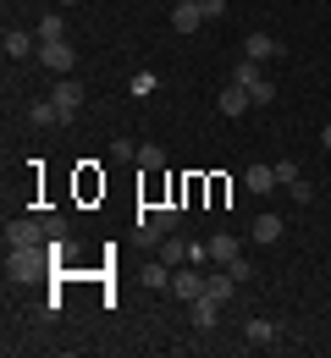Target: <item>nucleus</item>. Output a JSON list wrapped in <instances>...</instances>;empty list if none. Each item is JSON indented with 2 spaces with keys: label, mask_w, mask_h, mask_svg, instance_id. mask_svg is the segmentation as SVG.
Here are the masks:
<instances>
[{
  "label": "nucleus",
  "mask_w": 331,
  "mask_h": 358,
  "mask_svg": "<svg viewBox=\"0 0 331 358\" xmlns=\"http://www.w3.org/2000/svg\"><path fill=\"white\" fill-rule=\"evenodd\" d=\"M321 143H326V149H331V127H321Z\"/></svg>",
  "instance_id": "nucleus-25"
},
{
  "label": "nucleus",
  "mask_w": 331,
  "mask_h": 358,
  "mask_svg": "<svg viewBox=\"0 0 331 358\" xmlns=\"http://www.w3.org/2000/svg\"><path fill=\"white\" fill-rule=\"evenodd\" d=\"M155 259H166V265H183V259H193V243H183V237H160Z\"/></svg>",
  "instance_id": "nucleus-13"
},
{
  "label": "nucleus",
  "mask_w": 331,
  "mask_h": 358,
  "mask_svg": "<svg viewBox=\"0 0 331 358\" xmlns=\"http://www.w3.org/2000/svg\"><path fill=\"white\" fill-rule=\"evenodd\" d=\"M199 22H204V6H199V0H177V6H171V28H177V34H193Z\"/></svg>",
  "instance_id": "nucleus-7"
},
{
  "label": "nucleus",
  "mask_w": 331,
  "mask_h": 358,
  "mask_svg": "<svg viewBox=\"0 0 331 358\" xmlns=\"http://www.w3.org/2000/svg\"><path fill=\"white\" fill-rule=\"evenodd\" d=\"M50 99H55V116H61V127H66V122L83 110V83H72V78H55V94H50Z\"/></svg>",
  "instance_id": "nucleus-3"
},
{
  "label": "nucleus",
  "mask_w": 331,
  "mask_h": 358,
  "mask_svg": "<svg viewBox=\"0 0 331 358\" xmlns=\"http://www.w3.org/2000/svg\"><path fill=\"white\" fill-rule=\"evenodd\" d=\"M276 182L293 187V182H298V160H276Z\"/></svg>",
  "instance_id": "nucleus-22"
},
{
  "label": "nucleus",
  "mask_w": 331,
  "mask_h": 358,
  "mask_svg": "<svg viewBox=\"0 0 331 358\" xmlns=\"http://www.w3.org/2000/svg\"><path fill=\"white\" fill-rule=\"evenodd\" d=\"M39 66H45V72H55V78H72L78 50L66 45V39H50V45H39Z\"/></svg>",
  "instance_id": "nucleus-2"
},
{
  "label": "nucleus",
  "mask_w": 331,
  "mask_h": 358,
  "mask_svg": "<svg viewBox=\"0 0 331 358\" xmlns=\"http://www.w3.org/2000/svg\"><path fill=\"white\" fill-rule=\"evenodd\" d=\"M0 50H6V61H28V55H39V34H22V28H6V39H0Z\"/></svg>",
  "instance_id": "nucleus-5"
},
{
  "label": "nucleus",
  "mask_w": 331,
  "mask_h": 358,
  "mask_svg": "<svg viewBox=\"0 0 331 358\" xmlns=\"http://www.w3.org/2000/svg\"><path fill=\"white\" fill-rule=\"evenodd\" d=\"M248 237H254V243H265V248H271V243H276V237H282V215H254V226H248Z\"/></svg>",
  "instance_id": "nucleus-15"
},
{
  "label": "nucleus",
  "mask_w": 331,
  "mask_h": 358,
  "mask_svg": "<svg viewBox=\"0 0 331 358\" xmlns=\"http://www.w3.org/2000/svg\"><path fill=\"white\" fill-rule=\"evenodd\" d=\"M28 127H39V133H45V127H61L55 99H34V105H28Z\"/></svg>",
  "instance_id": "nucleus-14"
},
{
  "label": "nucleus",
  "mask_w": 331,
  "mask_h": 358,
  "mask_svg": "<svg viewBox=\"0 0 331 358\" xmlns=\"http://www.w3.org/2000/svg\"><path fill=\"white\" fill-rule=\"evenodd\" d=\"M199 6H204V17H221L227 11V0H199Z\"/></svg>",
  "instance_id": "nucleus-24"
},
{
  "label": "nucleus",
  "mask_w": 331,
  "mask_h": 358,
  "mask_svg": "<svg viewBox=\"0 0 331 358\" xmlns=\"http://www.w3.org/2000/svg\"><path fill=\"white\" fill-rule=\"evenodd\" d=\"M127 89L139 94V99H149V94H155V78H149V72H139V78H133V83H127Z\"/></svg>",
  "instance_id": "nucleus-23"
},
{
  "label": "nucleus",
  "mask_w": 331,
  "mask_h": 358,
  "mask_svg": "<svg viewBox=\"0 0 331 358\" xmlns=\"http://www.w3.org/2000/svg\"><path fill=\"white\" fill-rule=\"evenodd\" d=\"M204 287H210V275H204V270H193V265L171 270V292H177L183 303H193V298H204Z\"/></svg>",
  "instance_id": "nucleus-4"
},
{
  "label": "nucleus",
  "mask_w": 331,
  "mask_h": 358,
  "mask_svg": "<svg viewBox=\"0 0 331 358\" xmlns=\"http://www.w3.org/2000/svg\"><path fill=\"white\" fill-rule=\"evenodd\" d=\"M188 314H193V325H199V331H210V325H216V314H221V298H210V292H204V298H193V303H188Z\"/></svg>",
  "instance_id": "nucleus-12"
},
{
  "label": "nucleus",
  "mask_w": 331,
  "mask_h": 358,
  "mask_svg": "<svg viewBox=\"0 0 331 358\" xmlns=\"http://www.w3.org/2000/svg\"><path fill=\"white\" fill-rule=\"evenodd\" d=\"M216 105H221V116H243V110H248L254 99H248V89H243V83H227V89H221V99H216Z\"/></svg>",
  "instance_id": "nucleus-10"
},
{
  "label": "nucleus",
  "mask_w": 331,
  "mask_h": 358,
  "mask_svg": "<svg viewBox=\"0 0 331 358\" xmlns=\"http://www.w3.org/2000/svg\"><path fill=\"white\" fill-rule=\"evenodd\" d=\"M243 342H248V348H271V342H276V325H271V320H248V325H243Z\"/></svg>",
  "instance_id": "nucleus-16"
},
{
  "label": "nucleus",
  "mask_w": 331,
  "mask_h": 358,
  "mask_svg": "<svg viewBox=\"0 0 331 358\" xmlns=\"http://www.w3.org/2000/svg\"><path fill=\"white\" fill-rule=\"evenodd\" d=\"M326 309H331V303H326Z\"/></svg>",
  "instance_id": "nucleus-27"
},
{
  "label": "nucleus",
  "mask_w": 331,
  "mask_h": 358,
  "mask_svg": "<svg viewBox=\"0 0 331 358\" xmlns=\"http://www.w3.org/2000/svg\"><path fill=\"white\" fill-rule=\"evenodd\" d=\"M39 243H45L39 221H6V248H39Z\"/></svg>",
  "instance_id": "nucleus-6"
},
{
  "label": "nucleus",
  "mask_w": 331,
  "mask_h": 358,
  "mask_svg": "<svg viewBox=\"0 0 331 358\" xmlns=\"http://www.w3.org/2000/svg\"><path fill=\"white\" fill-rule=\"evenodd\" d=\"M243 182H248V193H271V187H276V166H265V160H254V166L243 171Z\"/></svg>",
  "instance_id": "nucleus-11"
},
{
  "label": "nucleus",
  "mask_w": 331,
  "mask_h": 358,
  "mask_svg": "<svg viewBox=\"0 0 331 358\" xmlns=\"http://www.w3.org/2000/svg\"><path fill=\"white\" fill-rule=\"evenodd\" d=\"M260 66H265V61H248V55H243V61H237V72H232V83H243V89L265 83V72H260Z\"/></svg>",
  "instance_id": "nucleus-20"
},
{
  "label": "nucleus",
  "mask_w": 331,
  "mask_h": 358,
  "mask_svg": "<svg viewBox=\"0 0 331 358\" xmlns=\"http://www.w3.org/2000/svg\"><path fill=\"white\" fill-rule=\"evenodd\" d=\"M45 275H50L45 243H39V248H6V281H17V287H34V281H45Z\"/></svg>",
  "instance_id": "nucleus-1"
},
{
  "label": "nucleus",
  "mask_w": 331,
  "mask_h": 358,
  "mask_svg": "<svg viewBox=\"0 0 331 358\" xmlns=\"http://www.w3.org/2000/svg\"><path fill=\"white\" fill-rule=\"evenodd\" d=\"M39 45H50V39H66V28H61V11H50V17H39Z\"/></svg>",
  "instance_id": "nucleus-21"
},
{
  "label": "nucleus",
  "mask_w": 331,
  "mask_h": 358,
  "mask_svg": "<svg viewBox=\"0 0 331 358\" xmlns=\"http://www.w3.org/2000/svg\"><path fill=\"white\" fill-rule=\"evenodd\" d=\"M160 237H166V221H160V215H143L139 221V243L143 248H160Z\"/></svg>",
  "instance_id": "nucleus-19"
},
{
  "label": "nucleus",
  "mask_w": 331,
  "mask_h": 358,
  "mask_svg": "<svg viewBox=\"0 0 331 358\" xmlns=\"http://www.w3.org/2000/svg\"><path fill=\"white\" fill-rule=\"evenodd\" d=\"M55 6H72V0H55Z\"/></svg>",
  "instance_id": "nucleus-26"
},
{
  "label": "nucleus",
  "mask_w": 331,
  "mask_h": 358,
  "mask_svg": "<svg viewBox=\"0 0 331 358\" xmlns=\"http://www.w3.org/2000/svg\"><path fill=\"white\" fill-rule=\"evenodd\" d=\"M210 259H216L221 270L243 259V254H237V237H232V231H216V237H210Z\"/></svg>",
  "instance_id": "nucleus-9"
},
{
  "label": "nucleus",
  "mask_w": 331,
  "mask_h": 358,
  "mask_svg": "<svg viewBox=\"0 0 331 358\" xmlns=\"http://www.w3.org/2000/svg\"><path fill=\"white\" fill-rule=\"evenodd\" d=\"M133 166H139V177H143V171H166V149L143 143V149H133Z\"/></svg>",
  "instance_id": "nucleus-17"
},
{
  "label": "nucleus",
  "mask_w": 331,
  "mask_h": 358,
  "mask_svg": "<svg viewBox=\"0 0 331 358\" xmlns=\"http://www.w3.org/2000/svg\"><path fill=\"white\" fill-rule=\"evenodd\" d=\"M243 55H248V61H282V45H276L271 34H248V39H243Z\"/></svg>",
  "instance_id": "nucleus-8"
},
{
  "label": "nucleus",
  "mask_w": 331,
  "mask_h": 358,
  "mask_svg": "<svg viewBox=\"0 0 331 358\" xmlns=\"http://www.w3.org/2000/svg\"><path fill=\"white\" fill-rule=\"evenodd\" d=\"M143 287H149V292H166V287H171V265H166V259L143 265Z\"/></svg>",
  "instance_id": "nucleus-18"
}]
</instances>
